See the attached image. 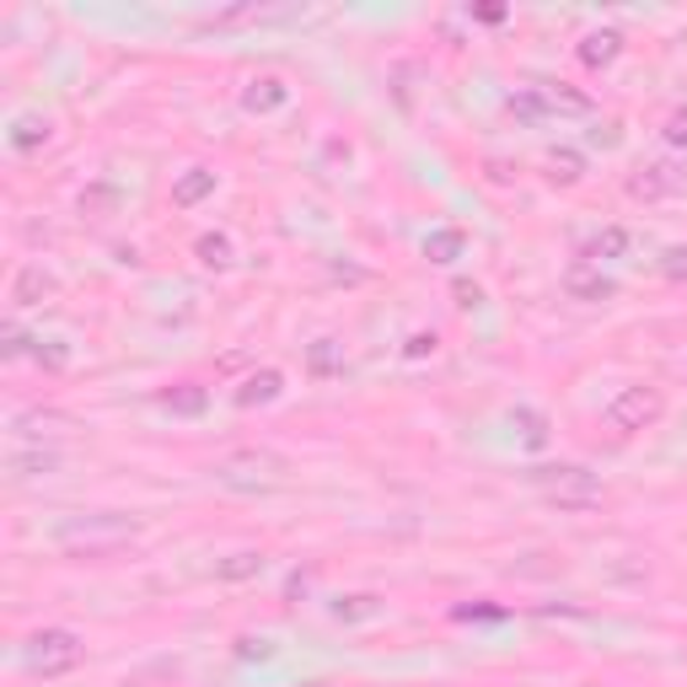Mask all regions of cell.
<instances>
[{
    "instance_id": "30",
    "label": "cell",
    "mask_w": 687,
    "mask_h": 687,
    "mask_svg": "<svg viewBox=\"0 0 687 687\" xmlns=\"http://www.w3.org/2000/svg\"><path fill=\"white\" fill-rule=\"evenodd\" d=\"M479 301H484V290H479V285L457 280V307H479Z\"/></svg>"
},
{
    "instance_id": "12",
    "label": "cell",
    "mask_w": 687,
    "mask_h": 687,
    "mask_svg": "<svg viewBox=\"0 0 687 687\" xmlns=\"http://www.w3.org/2000/svg\"><path fill=\"white\" fill-rule=\"evenodd\" d=\"M210 194H215V172H210V167H189V172L172 183V204H178V210H194V204L210 200Z\"/></svg>"
},
{
    "instance_id": "9",
    "label": "cell",
    "mask_w": 687,
    "mask_h": 687,
    "mask_svg": "<svg viewBox=\"0 0 687 687\" xmlns=\"http://www.w3.org/2000/svg\"><path fill=\"white\" fill-rule=\"evenodd\" d=\"M677 189H683V172L672 162H650V167H640V178H629L634 200H661V194H677Z\"/></svg>"
},
{
    "instance_id": "31",
    "label": "cell",
    "mask_w": 687,
    "mask_h": 687,
    "mask_svg": "<svg viewBox=\"0 0 687 687\" xmlns=\"http://www.w3.org/2000/svg\"><path fill=\"white\" fill-rule=\"evenodd\" d=\"M457 618H505V607H462Z\"/></svg>"
},
{
    "instance_id": "2",
    "label": "cell",
    "mask_w": 687,
    "mask_h": 687,
    "mask_svg": "<svg viewBox=\"0 0 687 687\" xmlns=\"http://www.w3.org/2000/svg\"><path fill=\"white\" fill-rule=\"evenodd\" d=\"M135 532H140V526L124 522V516H86V522L60 526V543H65L76 559H114Z\"/></svg>"
},
{
    "instance_id": "1",
    "label": "cell",
    "mask_w": 687,
    "mask_h": 687,
    "mask_svg": "<svg viewBox=\"0 0 687 687\" xmlns=\"http://www.w3.org/2000/svg\"><path fill=\"white\" fill-rule=\"evenodd\" d=\"M210 473H215V484H226V489L269 494V489L285 484L290 462H285L280 451H269V446H237V451H221V457L210 462Z\"/></svg>"
},
{
    "instance_id": "26",
    "label": "cell",
    "mask_w": 687,
    "mask_h": 687,
    "mask_svg": "<svg viewBox=\"0 0 687 687\" xmlns=\"http://www.w3.org/2000/svg\"><path fill=\"white\" fill-rule=\"evenodd\" d=\"M436 344H441L436 333H414V339L404 344V355H408V361H425V355H436Z\"/></svg>"
},
{
    "instance_id": "7",
    "label": "cell",
    "mask_w": 687,
    "mask_h": 687,
    "mask_svg": "<svg viewBox=\"0 0 687 687\" xmlns=\"http://www.w3.org/2000/svg\"><path fill=\"white\" fill-rule=\"evenodd\" d=\"M565 290L575 301H612L618 296V285L602 275V264H591V258H575L565 269Z\"/></svg>"
},
{
    "instance_id": "24",
    "label": "cell",
    "mask_w": 687,
    "mask_h": 687,
    "mask_svg": "<svg viewBox=\"0 0 687 687\" xmlns=\"http://www.w3.org/2000/svg\"><path fill=\"white\" fill-rule=\"evenodd\" d=\"M376 612V597H344V602H333V618L344 623V618H371Z\"/></svg>"
},
{
    "instance_id": "20",
    "label": "cell",
    "mask_w": 687,
    "mask_h": 687,
    "mask_svg": "<svg viewBox=\"0 0 687 687\" xmlns=\"http://www.w3.org/2000/svg\"><path fill=\"white\" fill-rule=\"evenodd\" d=\"M457 253H462V232H436V237L425 243V258H430V264H451Z\"/></svg>"
},
{
    "instance_id": "13",
    "label": "cell",
    "mask_w": 687,
    "mask_h": 687,
    "mask_svg": "<svg viewBox=\"0 0 687 687\" xmlns=\"http://www.w3.org/2000/svg\"><path fill=\"white\" fill-rule=\"evenodd\" d=\"M280 387H285V376L280 371H253L243 387H237V408H258V404H275L280 398Z\"/></svg>"
},
{
    "instance_id": "23",
    "label": "cell",
    "mask_w": 687,
    "mask_h": 687,
    "mask_svg": "<svg viewBox=\"0 0 687 687\" xmlns=\"http://www.w3.org/2000/svg\"><path fill=\"white\" fill-rule=\"evenodd\" d=\"M516 425H522L526 446H543V441H548V425H543V414H532V408H516Z\"/></svg>"
},
{
    "instance_id": "28",
    "label": "cell",
    "mask_w": 687,
    "mask_h": 687,
    "mask_svg": "<svg viewBox=\"0 0 687 687\" xmlns=\"http://www.w3.org/2000/svg\"><path fill=\"white\" fill-rule=\"evenodd\" d=\"M661 258H666V264H661V269H666V275H672V280H683V275H687V247H666V253H661Z\"/></svg>"
},
{
    "instance_id": "3",
    "label": "cell",
    "mask_w": 687,
    "mask_h": 687,
    "mask_svg": "<svg viewBox=\"0 0 687 687\" xmlns=\"http://www.w3.org/2000/svg\"><path fill=\"white\" fill-rule=\"evenodd\" d=\"M532 484L548 489V500L559 511H597L602 505V484L586 468H532Z\"/></svg>"
},
{
    "instance_id": "8",
    "label": "cell",
    "mask_w": 687,
    "mask_h": 687,
    "mask_svg": "<svg viewBox=\"0 0 687 687\" xmlns=\"http://www.w3.org/2000/svg\"><path fill=\"white\" fill-rule=\"evenodd\" d=\"M54 290H60V285H54V275H49L43 264H22L17 280H11V307H43Z\"/></svg>"
},
{
    "instance_id": "10",
    "label": "cell",
    "mask_w": 687,
    "mask_h": 687,
    "mask_svg": "<svg viewBox=\"0 0 687 687\" xmlns=\"http://www.w3.org/2000/svg\"><path fill=\"white\" fill-rule=\"evenodd\" d=\"M11 430H17L22 441H43V436H65V430H71V419H65V414H54V408H28V414H17V419H11Z\"/></svg>"
},
{
    "instance_id": "6",
    "label": "cell",
    "mask_w": 687,
    "mask_h": 687,
    "mask_svg": "<svg viewBox=\"0 0 687 687\" xmlns=\"http://www.w3.org/2000/svg\"><path fill=\"white\" fill-rule=\"evenodd\" d=\"M511 114L522 119H543V114H591L586 92H565V86H526L522 97H511Z\"/></svg>"
},
{
    "instance_id": "19",
    "label": "cell",
    "mask_w": 687,
    "mask_h": 687,
    "mask_svg": "<svg viewBox=\"0 0 687 687\" xmlns=\"http://www.w3.org/2000/svg\"><path fill=\"white\" fill-rule=\"evenodd\" d=\"M623 253H629V232H623V226H607L602 237L586 247V258H591V264H602V258H623Z\"/></svg>"
},
{
    "instance_id": "21",
    "label": "cell",
    "mask_w": 687,
    "mask_h": 687,
    "mask_svg": "<svg viewBox=\"0 0 687 687\" xmlns=\"http://www.w3.org/2000/svg\"><path fill=\"white\" fill-rule=\"evenodd\" d=\"M43 140H49V119H22L11 129V146H17V151H33Z\"/></svg>"
},
{
    "instance_id": "18",
    "label": "cell",
    "mask_w": 687,
    "mask_h": 687,
    "mask_svg": "<svg viewBox=\"0 0 687 687\" xmlns=\"http://www.w3.org/2000/svg\"><path fill=\"white\" fill-rule=\"evenodd\" d=\"M258 569H264V554H258V548H243V554L221 559L215 575H221V580H247V575H258Z\"/></svg>"
},
{
    "instance_id": "22",
    "label": "cell",
    "mask_w": 687,
    "mask_h": 687,
    "mask_svg": "<svg viewBox=\"0 0 687 687\" xmlns=\"http://www.w3.org/2000/svg\"><path fill=\"white\" fill-rule=\"evenodd\" d=\"M554 172H548V178H554V183H580V157H575V151H554Z\"/></svg>"
},
{
    "instance_id": "14",
    "label": "cell",
    "mask_w": 687,
    "mask_h": 687,
    "mask_svg": "<svg viewBox=\"0 0 687 687\" xmlns=\"http://www.w3.org/2000/svg\"><path fill=\"white\" fill-rule=\"evenodd\" d=\"M575 54H580V65L602 71V65H612V60L623 54V33H612V28H607V33H591V39H580Z\"/></svg>"
},
{
    "instance_id": "29",
    "label": "cell",
    "mask_w": 687,
    "mask_h": 687,
    "mask_svg": "<svg viewBox=\"0 0 687 687\" xmlns=\"http://www.w3.org/2000/svg\"><path fill=\"white\" fill-rule=\"evenodd\" d=\"M237 655H243V661H269L275 645H269V640H237Z\"/></svg>"
},
{
    "instance_id": "27",
    "label": "cell",
    "mask_w": 687,
    "mask_h": 687,
    "mask_svg": "<svg viewBox=\"0 0 687 687\" xmlns=\"http://www.w3.org/2000/svg\"><path fill=\"white\" fill-rule=\"evenodd\" d=\"M661 135H666V146H687V108H677V114L666 119V129H661Z\"/></svg>"
},
{
    "instance_id": "15",
    "label": "cell",
    "mask_w": 687,
    "mask_h": 687,
    "mask_svg": "<svg viewBox=\"0 0 687 687\" xmlns=\"http://www.w3.org/2000/svg\"><path fill=\"white\" fill-rule=\"evenodd\" d=\"M54 468H60L54 451H11V462H6L11 479H39V473H54Z\"/></svg>"
},
{
    "instance_id": "4",
    "label": "cell",
    "mask_w": 687,
    "mask_h": 687,
    "mask_svg": "<svg viewBox=\"0 0 687 687\" xmlns=\"http://www.w3.org/2000/svg\"><path fill=\"white\" fill-rule=\"evenodd\" d=\"M76 666H82V640H76L71 629H39V634L28 640V672L65 677V672H76Z\"/></svg>"
},
{
    "instance_id": "25",
    "label": "cell",
    "mask_w": 687,
    "mask_h": 687,
    "mask_svg": "<svg viewBox=\"0 0 687 687\" xmlns=\"http://www.w3.org/2000/svg\"><path fill=\"white\" fill-rule=\"evenodd\" d=\"M0 339H6V344H0V350H6V361H17V355H28V344H33V339H28V333H22V328H17V323H6V328H0Z\"/></svg>"
},
{
    "instance_id": "5",
    "label": "cell",
    "mask_w": 687,
    "mask_h": 687,
    "mask_svg": "<svg viewBox=\"0 0 687 687\" xmlns=\"http://www.w3.org/2000/svg\"><path fill=\"white\" fill-rule=\"evenodd\" d=\"M666 414V398H661V387H623L612 404H607V425L612 430H623V436H634V430H650L655 419Z\"/></svg>"
},
{
    "instance_id": "11",
    "label": "cell",
    "mask_w": 687,
    "mask_h": 687,
    "mask_svg": "<svg viewBox=\"0 0 687 687\" xmlns=\"http://www.w3.org/2000/svg\"><path fill=\"white\" fill-rule=\"evenodd\" d=\"M285 103H290V86H285L280 76H258V82L243 92L247 114H275V108H285Z\"/></svg>"
},
{
    "instance_id": "17",
    "label": "cell",
    "mask_w": 687,
    "mask_h": 687,
    "mask_svg": "<svg viewBox=\"0 0 687 687\" xmlns=\"http://www.w3.org/2000/svg\"><path fill=\"white\" fill-rule=\"evenodd\" d=\"M194 253H200L204 269H226V264H232V237H226V232H204Z\"/></svg>"
},
{
    "instance_id": "16",
    "label": "cell",
    "mask_w": 687,
    "mask_h": 687,
    "mask_svg": "<svg viewBox=\"0 0 687 687\" xmlns=\"http://www.w3.org/2000/svg\"><path fill=\"white\" fill-rule=\"evenodd\" d=\"M162 404L172 408V414H204V404H210V393H204L200 382H178L172 393H162Z\"/></svg>"
}]
</instances>
